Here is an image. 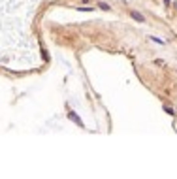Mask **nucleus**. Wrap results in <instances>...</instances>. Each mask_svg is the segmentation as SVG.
<instances>
[{
	"instance_id": "1",
	"label": "nucleus",
	"mask_w": 177,
	"mask_h": 179,
	"mask_svg": "<svg viewBox=\"0 0 177 179\" xmlns=\"http://www.w3.org/2000/svg\"><path fill=\"white\" fill-rule=\"evenodd\" d=\"M68 117H70V119H72V121L76 123V125H79V126L83 128V121H81V119H79V117H77L76 113H73V111H70V113H68Z\"/></svg>"
},
{
	"instance_id": "2",
	"label": "nucleus",
	"mask_w": 177,
	"mask_h": 179,
	"mask_svg": "<svg viewBox=\"0 0 177 179\" xmlns=\"http://www.w3.org/2000/svg\"><path fill=\"white\" fill-rule=\"evenodd\" d=\"M130 15H132V19H136V21H140V23H143V15H141V13H138V11H132V13H130Z\"/></svg>"
},
{
	"instance_id": "3",
	"label": "nucleus",
	"mask_w": 177,
	"mask_h": 179,
	"mask_svg": "<svg viewBox=\"0 0 177 179\" xmlns=\"http://www.w3.org/2000/svg\"><path fill=\"white\" fill-rule=\"evenodd\" d=\"M164 111H166V113H170V115H173V109H171V108H168V106H164Z\"/></svg>"
}]
</instances>
